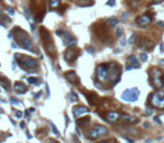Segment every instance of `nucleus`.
<instances>
[{"label": "nucleus", "mask_w": 164, "mask_h": 143, "mask_svg": "<svg viewBox=\"0 0 164 143\" xmlns=\"http://www.w3.org/2000/svg\"><path fill=\"white\" fill-rule=\"evenodd\" d=\"M14 31H15V34H16V36H15L16 41H17L21 47L26 48V49H28V50H30V51H33L34 50V44H33V41H31V39L28 37L27 33L24 31L22 29H20V28H16V29H14Z\"/></svg>", "instance_id": "nucleus-1"}, {"label": "nucleus", "mask_w": 164, "mask_h": 143, "mask_svg": "<svg viewBox=\"0 0 164 143\" xmlns=\"http://www.w3.org/2000/svg\"><path fill=\"white\" fill-rule=\"evenodd\" d=\"M15 58L18 60V63H20L22 68H34V67L37 66V62L31 57H28V56H22L20 54H15Z\"/></svg>", "instance_id": "nucleus-2"}, {"label": "nucleus", "mask_w": 164, "mask_h": 143, "mask_svg": "<svg viewBox=\"0 0 164 143\" xmlns=\"http://www.w3.org/2000/svg\"><path fill=\"white\" fill-rule=\"evenodd\" d=\"M150 103L157 108H164V91H162V89L156 91L152 95Z\"/></svg>", "instance_id": "nucleus-3"}, {"label": "nucleus", "mask_w": 164, "mask_h": 143, "mask_svg": "<svg viewBox=\"0 0 164 143\" xmlns=\"http://www.w3.org/2000/svg\"><path fill=\"white\" fill-rule=\"evenodd\" d=\"M107 132L108 131H107V128L105 126H103V125H96L94 128L87 131L86 136L91 140H95V139H97V138H99L101 135H106Z\"/></svg>", "instance_id": "nucleus-4"}, {"label": "nucleus", "mask_w": 164, "mask_h": 143, "mask_svg": "<svg viewBox=\"0 0 164 143\" xmlns=\"http://www.w3.org/2000/svg\"><path fill=\"white\" fill-rule=\"evenodd\" d=\"M140 96V91L139 88H130V89H125L124 92L122 93V99L126 101V102H135L139 99Z\"/></svg>", "instance_id": "nucleus-5"}, {"label": "nucleus", "mask_w": 164, "mask_h": 143, "mask_svg": "<svg viewBox=\"0 0 164 143\" xmlns=\"http://www.w3.org/2000/svg\"><path fill=\"white\" fill-rule=\"evenodd\" d=\"M120 78V66H117L114 62L109 63L108 65V79L112 81L114 84H116Z\"/></svg>", "instance_id": "nucleus-6"}, {"label": "nucleus", "mask_w": 164, "mask_h": 143, "mask_svg": "<svg viewBox=\"0 0 164 143\" xmlns=\"http://www.w3.org/2000/svg\"><path fill=\"white\" fill-rule=\"evenodd\" d=\"M96 76L99 81L108 79V66L105 64H101L96 68Z\"/></svg>", "instance_id": "nucleus-7"}, {"label": "nucleus", "mask_w": 164, "mask_h": 143, "mask_svg": "<svg viewBox=\"0 0 164 143\" xmlns=\"http://www.w3.org/2000/svg\"><path fill=\"white\" fill-rule=\"evenodd\" d=\"M153 83L156 88H161L164 86V74L160 69H155L153 73Z\"/></svg>", "instance_id": "nucleus-8"}, {"label": "nucleus", "mask_w": 164, "mask_h": 143, "mask_svg": "<svg viewBox=\"0 0 164 143\" xmlns=\"http://www.w3.org/2000/svg\"><path fill=\"white\" fill-rule=\"evenodd\" d=\"M63 38H64V43H65L66 46L75 47V45H76V39H75L68 31H65V33L63 34Z\"/></svg>", "instance_id": "nucleus-9"}, {"label": "nucleus", "mask_w": 164, "mask_h": 143, "mask_svg": "<svg viewBox=\"0 0 164 143\" xmlns=\"http://www.w3.org/2000/svg\"><path fill=\"white\" fill-rule=\"evenodd\" d=\"M151 21H152V17H151L150 15H142L141 17H139V18L136 19L137 25L142 26V27L150 25V24H151Z\"/></svg>", "instance_id": "nucleus-10"}, {"label": "nucleus", "mask_w": 164, "mask_h": 143, "mask_svg": "<svg viewBox=\"0 0 164 143\" xmlns=\"http://www.w3.org/2000/svg\"><path fill=\"white\" fill-rule=\"evenodd\" d=\"M87 112H88V108H87V107L82 106V105H79V106H75V107H74V110H73V113H74V115H75L76 118L80 116L82 114L87 113Z\"/></svg>", "instance_id": "nucleus-11"}, {"label": "nucleus", "mask_w": 164, "mask_h": 143, "mask_svg": "<svg viewBox=\"0 0 164 143\" xmlns=\"http://www.w3.org/2000/svg\"><path fill=\"white\" fill-rule=\"evenodd\" d=\"M122 116V114L120 112H109L107 114V121L108 122H116L118 121Z\"/></svg>", "instance_id": "nucleus-12"}, {"label": "nucleus", "mask_w": 164, "mask_h": 143, "mask_svg": "<svg viewBox=\"0 0 164 143\" xmlns=\"http://www.w3.org/2000/svg\"><path fill=\"white\" fill-rule=\"evenodd\" d=\"M14 91L17 94H24V93L27 92V87L24 84H21V83H16L14 85Z\"/></svg>", "instance_id": "nucleus-13"}, {"label": "nucleus", "mask_w": 164, "mask_h": 143, "mask_svg": "<svg viewBox=\"0 0 164 143\" xmlns=\"http://www.w3.org/2000/svg\"><path fill=\"white\" fill-rule=\"evenodd\" d=\"M75 58H76V55H75V51H74V49L69 48L68 50H66L65 59L67 60V62H72V60H74Z\"/></svg>", "instance_id": "nucleus-14"}, {"label": "nucleus", "mask_w": 164, "mask_h": 143, "mask_svg": "<svg viewBox=\"0 0 164 143\" xmlns=\"http://www.w3.org/2000/svg\"><path fill=\"white\" fill-rule=\"evenodd\" d=\"M65 76L69 79L72 83H78V78H77V75H76V73L75 72H68V73H66L65 74Z\"/></svg>", "instance_id": "nucleus-15"}, {"label": "nucleus", "mask_w": 164, "mask_h": 143, "mask_svg": "<svg viewBox=\"0 0 164 143\" xmlns=\"http://www.w3.org/2000/svg\"><path fill=\"white\" fill-rule=\"evenodd\" d=\"M120 120H121V121H123V122H127V123H133V122H137V118H132V116H130V115H126V114L122 115Z\"/></svg>", "instance_id": "nucleus-16"}, {"label": "nucleus", "mask_w": 164, "mask_h": 143, "mask_svg": "<svg viewBox=\"0 0 164 143\" xmlns=\"http://www.w3.org/2000/svg\"><path fill=\"white\" fill-rule=\"evenodd\" d=\"M59 5H60V0H49L50 8H57Z\"/></svg>", "instance_id": "nucleus-17"}, {"label": "nucleus", "mask_w": 164, "mask_h": 143, "mask_svg": "<svg viewBox=\"0 0 164 143\" xmlns=\"http://www.w3.org/2000/svg\"><path fill=\"white\" fill-rule=\"evenodd\" d=\"M49 125H50V128H51V130H53V132H54V134L56 136H59L60 134H59V132H58V130L56 128V126L54 125V123H51V122H49Z\"/></svg>", "instance_id": "nucleus-18"}, {"label": "nucleus", "mask_w": 164, "mask_h": 143, "mask_svg": "<svg viewBox=\"0 0 164 143\" xmlns=\"http://www.w3.org/2000/svg\"><path fill=\"white\" fill-rule=\"evenodd\" d=\"M107 21H108L112 26H116L117 25V19L114 18V17H111V18H108V19H107Z\"/></svg>", "instance_id": "nucleus-19"}, {"label": "nucleus", "mask_w": 164, "mask_h": 143, "mask_svg": "<svg viewBox=\"0 0 164 143\" xmlns=\"http://www.w3.org/2000/svg\"><path fill=\"white\" fill-rule=\"evenodd\" d=\"M135 39H136V34H133L131 36V38L128 39V44L130 45H134L135 44Z\"/></svg>", "instance_id": "nucleus-20"}, {"label": "nucleus", "mask_w": 164, "mask_h": 143, "mask_svg": "<svg viewBox=\"0 0 164 143\" xmlns=\"http://www.w3.org/2000/svg\"><path fill=\"white\" fill-rule=\"evenodd\" d=\"M89 122V118H83V120H78L77 121V124H85V123H88Z\"/></svg>", "instance_id": "nucleus-21"}, {"label": "nucleus", "mask_w": 164, "mask_h": 143, "mask_svg": "<svg viewBox=\"0 0 164 143\" xmlns=\"http://www.w3.org/2000/svg\"><path fill=\"white\" fill-rule=\"evenodd\" d=\"M27 81H28V83H29V84H38L36 81H39V79H37V78H35V77H29Z\"/></svg>", "instance_id": "nucleus-22"}, {"label": "nucleus", "mask_w": 164, "mask_h": 143, "mask_svg": "<svg viewBox=\"0 0 164 143\" xmlns=\"http://www.w3.org/2000/svg\"><path fill=\"white\" fill-rule=\"evenodd\" d=\"M127 17H128V12H127V11L123 12V15H122V21L125 22L126 20H127Z\"/></svg>", "instance_id": "nucleus-23"}, {"label": "nucleus", "mask_w": 164, "mask_h": 143, "mask_svg": "<svg viewBox=\"0 0 164 143\" xmlns=\"http://www.w3.org/2000/svg\"><path fill=\"white\" fill-rule=\"evenodd\" d=\"M123 33H124V30H123V28H121V27H118L116 29V35L117 36H123Z\"/></svg>", "instance_id": "nucleus-24"}, {"label": "nucleus", "mask_w": 164, "mask_h": 143, "mask_svg": "<svg viewBox=\"0 0 164 143\" xmlns=\"http://www.w3.org/2000/svg\"><path fill=\"white\" fill-rule=\"evenodd\" d=\"M86 50L89 53V54H94L95 53V48L94 47H92V46H89V47H87L86 48Z\"/></svg>", "instance_id": "nucleus-25"}, {"label": "nucleus", "mask_w": 164, "mask_h": 143, "mask_svg": "<svg viewBox=\"0 0 164 143\" xmlns=\"http://www.w3.org/2000/svg\"><path fill=\"white\" fill-rule=\"evenodd\" d=\"M132 65H133V67H134V68H140V64L137 63V60H136V59H134V60H133V64H132Z\"/></svg>", "instance_id": "nucleus-26"}, {"label": "nucleus", "mask_w": 164, "mask_h": 143, "mask_svg": "<svg viewBox=\"0 0 164 143\" xmlns=\"http://www.w3.org/2000/svg\"><path fill=\"white\" fill-rule=\"evenodd\" d=\"M141 60L142 62H146L147 60V54H142L141 55Z\"/></svg>", "instance_id": "nucleus-27"}, {"label": "nucleus", "mask_w": 164, "mask_h": 143, "mask_svg": "<svg viewBox=\"0 0 164 143\" xmlns=\"http://www.w3.org/2000/svg\"><path fill=\"white\" fill-rule=\"evenodd\" d=\"M106 5H107V6H111V7H113V6H115V0H109V1L106 2Z\"/></svg>", "instance_id": "nucleus-28"}, {"label": "nucleus", "mask_w": 164, "mask_h": 143, "mask_svg": "<svg viewBox=\"0 0 164 143\" xmlns=\"http://www.w3.org/2000/svg\"><path fill=\"white\" fill-rule=\"evenodd\" d=\"M145 113L147 114V115H151V114H153V110H152L151 107H147L145 110Z\"/></svg>", "instance_id": "nucleus-29"}, {"label": "nucleus", "mask_w": 164, "mask_h": 143, "mask_svg": "<svg viewBox=\"0 0 164 143\" xmlns=\"http://www.w3.org/2000/svg\"><path fill=\"white\" fill-rule=\"evenodd\" d=\"M125 44H126V39H125L124 37H123V38L121 39V41H120V45H121V46H122V47H124V46H125Z\"/></svg>", "instance_id": "nucleus-30"}, {"label": "nucleus", "mask_w": 164, "mask_h": 143, "mask_svg": "<svg viewBox=\"0 0 164 143\" xmlns=\"http://www.w3.org/2000/svg\"><path fill=\"white\" fill-rule=\"evenodd\" d=\"M10 102L14 104V105H18L19 104V102L17 101V99H12V97H10Z\"/></svg>", "instance_id": "nucleus-31"}, {"label": "nucleus", "mask_w": 164, "mask_h": 143, "mask_svg": "<svg viewBox=\"0 0 164 143\" xmlns=\"http://www.w3.org/2000/svg\"><path fill=\"white\" fill-rule=\"evenodd\" d=\"M153 120H154V122H156L157 124H162V122L160 121V118H157V116H154V118H153Z\"/></svg>", "instance_id": "nucleus-32"}, {"label": "nucleus", "mask_w": 164, "mask_h": 143, "mask_svg": "<svg viewBox=\"0 0 164 143\" xmlns=\"http://www.w3.org/2000/svg\"><path fill=\"white\" fill-rule=\"evenodd\" d=\"M7 11L8 12H9V14H10V15H14V14H15V10H14V9H12V8H7Z\"/></svg>", "instance_id": "nucleus-33"}, {"label": "nucleus", "mask_w": 164, "mask_h": 143, "mask_svg": "<svg viewBox=\"0 0 164 143\" xmlns=\"http://www.w3.org/2000/svg\"><path fill=\"white\" fill-rule=\"evenodd\" d=\"M16 115H17L16 118H21V116H22V112H21V111H17V112H16Z\"/></svg>", "instance_id": "nucleus-34"}, {"label": "nucleus", "mask_w": 164, "mask_h": 143, "mask_svg": "<svg viewBox=\"0 0 164 143\" xmlns=\"http://www.w3.org/2000/svg\"><path fill=\"white\" fill-rule=\"evenodd\" d=\"M46 93H47V97H49V95H50L49 94V86L47 84H46Z\"/></svg>", "instance_id": "nucleus-35"}, {"label": "nucleus", "mask_w": 164, "mask_h": 143, "mask_svg": "<svg viewBox=\"0 0 164 143\" xmlns=\"http://www.w3.org/2000/svg\"><path fill=\"white\" fill-rule=\"evenodd\" d=\"M127 58L130 59V60H134V59H136V57H135V55H130Z\"/></svg>", "instance_id": "nucleus-36"}, {"label": "nucleus", "mask_w": 164, "mask_h": 143, "mask_svg": "<svg viewBox=\"0 0 164 143\" xmlns=\"http://www.w3.org/2000/svg\"><path fill=\"white\" fill-rule=\"evenodd\" d=\"M64 33H65V31H64V30H62V29H58L57 31H56V34H57V35H63Z\"/></svg>", "instance_id": "nucleus-37"}, {"label": "nucleus", "mask_w": 164, "mask_h": 143, "mask_svg": "<svg viewBox=\"0 0 164 143\" xmlns=\"http://www.w3.org/2000/svg\"><path fill=\"white\" fill-rule=\"evenodd\" d=\"M134 67H133V65H127L126 66V70H131V69H133Z\"/></svg>", "instance_id": "nucleus-38"}, {"label": "nucleus", "mask_w": 164, "mask_h": 143, "mask_svg": "<svg viewBox=\"0 0 164 143\" xmlns=\"http://www.w3.org/2000/svg\"><path fill=\"white\" fill-rule=\"evenodd\" d=\"M25 115H26V118H30V115H29V111H26V112H25Z\"/></svg>", "instance_id": "nucleus-39"}, {"label": "nucleus", "mask_w": 164, "mask_h": 143, "mask_svg": "<svg viewBox=\"0 0 164 143\" xmlns=\"http://www.w3.org/2000/svg\"><path fill=\"white\" fill-rule=\"evenodd\" d=\"M41 94H43V92H39V93H37L36 95H35V99H38V97H40V95H41Z\"/></svg>", "instance_id": "nucleus-40"}, {"label": "nucleus", "mask_w": 164, "mask_h": 143, "mask_svg": "<svg viewBox=\"0 0 164 143\" xmlns=\"http://www.w3.org/2000/svg\"><path fill=\"white\" fill-rule=\"evenodd\" d=\"M72 97H73V99H78V96H77L75 93H72Z\"/></svg>", "instance_id": "nucleus-41"}, {"label": "nucleus", "mask_w": 164, "mask_h": 143, "mask_svg": "<svg viewBox=\"0 0 164 143\" xmlns=\"http://www.w3.org/2000/svg\"><path fill=\"white\" fill-rule=\"evenodd\" d=\"M25 122H20V128H22V130H24V128H25Z\"/></svg>", "instance_id": "nucleus-42"}, {"label": "nucleus", "mask_w": 164, "mask_h": 143, "mask_svg": "<svg viewBox=\"0 0 164 143\" xmlns=\"http://www.w3.org/2000/svg\"><path fill=\"white\" fill-rule=\"evenodd\" d=\"M160 50H161V51H163V50H164V44H163V43H162V44L160 45Z\"/></svg>", "instance_id": "nucleus-43"}, {"label": "nucleus", "mask_w": 164, "mask_h": 143, "mask_svg": "<svg viewBox=\"0 0 164 143\" xmlns=\"http://www.w3.org/2000/svg\"><path fill=\"white\" fill-rule=\"evenodd\" d=\"M125 140H126V141H127L128 143H134V141H133V140H131V139H128V138H125Z\"/></svg>", "instance_id": "nucleus-44"}, {"label": "nucleus", "mask_w": 164, "mask_h": 143, "mask_svg": "<svg viewBox=\"0 0 164 143\" xmlns=\"http://www.w3.org/2000/svg\"><path fill=\"white\" fill-rule=\"evenodd\" d=\"M143 126H144V128H150V123H144V124H143Z\"/></svg>", "instance_id": "nucleus-45"}, {"label": "nucleus", "mask_w": 164, "mask_h": 143, "mask_svg": "<svg viewBox=\"0 0 164 143\" xmlns=\"http://www.w3.org/2000/svg\"><path fill=\"white\" fill-rule=\"evenodd\" d=\"M162 0H154V4H160Z\"/></svg>", "instance_id": "nucleus-46"}, {"label": "nucleus", "mask_w": 164, "mask_h": 143, "mask_svg": "<svg viewBox=\"0 0 164 143\" xmlns=\"http://www.w3.org/2000/svg\"><path fill=\"white\" fill-rule=\"evenodd\" d=\"M157 25H159V26H164V24L162 21H159V22H157Z\"/></svg>", "instance_id": "nucleus-47"}, {"label": "nucleus", "mask_w": 164, "mask_h": 143, "mask_svg": "<svg viewBox=\"0 0 164 143\" xmlns=\"http://www.w3.org/2000/svg\"><path fill=\"white\" fill-rule=\"evenodd\" d=\"M27 136H28V139H31V135H30L28 132H27Z\"/></svg>", "instance_id": "nucleus-48"}, {"label": "nucleus", "mask_w": 164, "mask_h": 143, "mask_svg": "<svg viewBox=\"0 0 164 143\" xmlns=\"http://www.w3.org/2000/svg\"><path fill=\"white\" fill-rule=\"evenodd\" d=\"M28 111H29V112H35V108L33 107V108H30V110H28Z\"/></svg>", "instance_id": "nucleus-49"}, {"label": "nucleus", "mask_w": 164, "mask_h": 143, "mask_svg": "<svg viewBox=\"0 0 164 143\" xmlns=\"http://www.w3.org/2000/svg\"><path fill=\"white\" fill-rule=\"evenodd\" d=\"M160 65H164V60H160Z\"/></svg>", "instance_id": "nucleus-50"}, {"label": "nucleus", "mask_w": 164, "mask_h": 143, "mask_svg": "<svg viewBox=\"0 0 164 143\" xmlns=\"http://www.w3.org/2000/svg\"><path fill=\"white\" fill-rule=\"evenodd\" d=\"M47 143H58V142H55V141H49V142H47Z\"/></svg>", "instance_id": "nucleus-51"}, {"label": "nucleus", "mask_w": 164, "mask_h": 143, "mask_svg": "<svg viewBox=\"0 0 164 143\" xmlns=\"http://www.w3.org/2000/svg\"><path fill=\"white\" fill-rule=\"evenodd\" d=\"M99 143H106V142H99Z\"/></svg>", "instance_id": "nucleus-52"}]
</instances>
